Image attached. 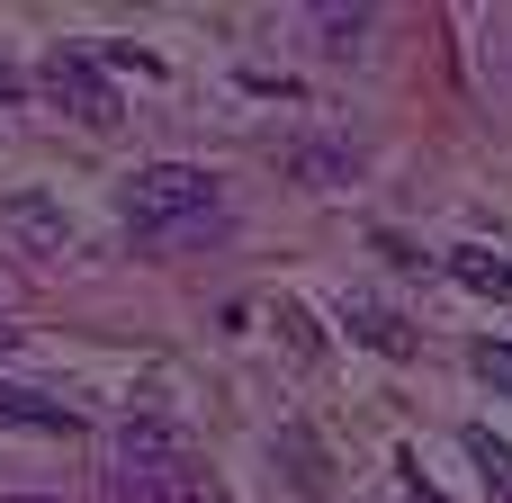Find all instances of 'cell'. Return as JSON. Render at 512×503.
<instances>
[{"instance_id":"obj_1","label":"cell","mask_w":512,"mask_h":503,"mask_svg":"<svg viewBox=\"0 0 512 503\" xmlns=\"http://www.w3.org/2000/svg\"><path fill=\"white\" fill-rule=\"evenodd\" d=\"M117 207H126V225H135V243H171V234H189V225H216V171H198V162H144V171H126L117 180Z\"/></svg>"},{"instance_id":"obj_2","label":"cell","mask_w":512,"mask_h":503,"mask_svg":"<svg viewBox=\"0 0 512 503\" xmlns=\"http://www.w3.org/2000/svg\"><path fill=\"white\" fill-rule=\"evenodd\" d=\"M36 90L63 108V117H81V126H117V81L99 72V54L90 45H45V63H36Z\"/></svg>"},{"instance_id":"obj_3","label":"cell","mask_w":512,"mask_h":503,"mask_svg":"<svg viewBox=\"0 0 512 503\" xmlns=\"http://www.w3.org/2000/svg\"><path fill=\"white\" fill-rule=\"evenodd\" d=\"M108 495L117 503H225V486H216L207 459H180V468H117Z\"/></svg>"},{"instance_id":"obj_4","label":"cell","mask_w":512,"mask_h":503,"mask_svg":"<svg viewBox=\"0 0 512 503\" xmlns=\"http://www.w3.org/2000/svg\"><path fill=\"white\" fill-rule=\"evenodd\" d=\"M342 333H351L360 351H378V360H414V324H405L387 297H369V288L342 297Z\"/></svg>"},{"instance_id":"obj_5","label":"cell","mask_w":512,"mask_h":503,"mask_svg":"<svg viewBox=\"0 0 512 503\" xmlns=\"http://www.w3.org/2000/svg\"><path fill=\"white\" fill-rule=\"evenodd\" d=\"M0 225H9V234H18L36 261H54V252L72 243V216H63L45 189H9V198H0Z\"/></svg>"},{"instance_id":"obj_6","label":"cell","mask_w":512,"mask_h":503,"mask_svg":"<svg viewBox=\"0 0 512 503\" xmlns=\"http://www.w3.org/2000/svg\"><path fill=\"white\" fill-rule=\"evenodd\" d=\"M270 459L288 468V486H297V495H333V459H324V441H315V432H297V423H288V432L270 441Z\"/></svg>"},{"instance_id":"obj_7","label":"cell","mask_w":512,"mask_h":503,"mask_svg":"<svg viewBox=\"0 0 512 503\" xmlns=\"http://www.w3.org/2000/svg\"><path fill=\"white\" fill-rule=\"evenodd\" d=\"M441 270H450L459 288H477V297L512 306V261H504V252H486V243H459V252H441Z\"/></svg>"},{"instance_id":"obj_8","label":"cell","mask_w":512,"mask_h":503,"mask_svg":"<svg viewBox=\"0 0 512 503\" xmlns=\"http://www.w3.org/2000/svg\"><path fill=\"white\" fill-rule=\"evenodd\" d=\"M288 171L315 180V189H351L360 180V153L351 144H288Z\"/></svg>"},{"instance_id":"obj_9","label":"cell","mask_w":512,"mask_h":503,"mask_svg":"<svg viewBox=\"0 0 512 503\" xmlns=\"http://www.w3.org/2000/svg\"><path fill=\"white\" fill-rule=\"evenodd\" d=\"M0 423H18V432H72V405H54V396L0 378Z\"/></svg>"},{"instance_id":"obj_10","label":"cell","mask_w":512,"mask_h":503,"mask_svg":"<svg viewBox=\"0 0 512 503\" xmlns=\"http://www.w3.org/2000/svg\"><path fill=\"white\" fill-rule=\"evenodd\" d=\"M459 441H468V459H477V477H486V495H495V503H512V441H495L486 423H468Z\"/></svg>"},{"instance_id":"obj_11","label":"cell","mask_w":512,"mask_h":503,"mask_svg":"<svg viewBox=\"0 0 512 503\" xmlns=\"http://www.w3.org/2000/svg\"><path fill=\"white\" fill-rule=\"evenodd\" d=\"M315 27L333 36V54H360V36H369L378 18H369V9H315Z\"/></svg>"},{"instance_id":"obj_12","label":"cell","mask_w":512,"mask_h":503,"mask_svg":"<svg viewBox=\"0 0 512 503\" xmlns=\"http://www.w3.org/2000/svg\"><path fill=\"white\" fill-rule=\"evenodd\" d=\"M279 333H288V351H297V360H315V351H324V333H315V315H306V306H279Z\"/></svg>"},{"instance_id":"obj_13","label":"cell","mask_w":512,"mask_h":503,"mask_svg":"<svg viewBox=\"0 0 512 503\" xmlns=\"http://www.w3.org/2000/svg\"><path fill=\"white\" fill-rule=\"evenodd\" d=\"M477 378H486L495 396H512V342H477Z\"/></svg>"},{"instance_id":"obj_14","label":"cell","mask_w":512,"mask_h":503,"mask_svg":"<svg viewBox=\"0 0 512 503\" xmlns=\"http://www.w3.org/2000/svg\"><path fill=\"white\" fill-rule=\"evenodd\" d=\"M396 468H405V503H441V495H432V486H423V459H414V450H405Z\"/></svg>"},{"instance_id":"obj_15","label":"cell","mask_w":512,"mask_h":503,"mask_svg":"<svg viewBox=\"0 0 512 503\" xmlns=\"http://www.w3.org/2000/svg\"><path fill=\"white\" fill-rule=\"evenodd\" d=\"M0 99H18V72H0Z\"/></svg>"},{"instance_id":"obj_16","label":"cell","mask_w":512,"mask_h":503,"mask_svg":"<svg viewBox=\"0 0 512 503\" xmlns=\"http://www.w3.org/2000/svg\"><path fill=\"white\" fill-rule=\"evenodd\" d=\"M9 342H18V333H9V324H0V351H9Z\"/></svg>"}]
</instances>
